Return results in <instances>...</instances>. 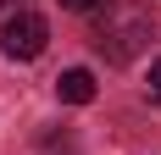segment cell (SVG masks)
Returning a JSON list of instances; mask_svg holds the SVG:
<instances>
[{
	"label": "cell",
	"instance_id": "6da1fadb",
	"mask_svg": "<svg viewBox=\"0 0 161 155\" xmlns=\"http://www.w3.org/2000/svg\"><path fill=\"white\" fill-rule=\"evenodd\" d=\"M150 39H156V22H150V11L139 0H106V6H100V17H95V50L111 67L139 61L150 50Z\"/></svg>",
	"mask_w": 161,
	"mask_h": 155
},
{
	"label": "cell",
	"instance_id": "7a4b0ae2",
	"mask_svg": "<svg viewBox=\"0 0 161 155\" xmlns=\"http://www.w3.org/2000/svg\"><path fill=\"white\" fill-rule=\"evenodd\" d=\"M45 45H50V22L39 11H11L6 17V28H0V50L11 56V61H39L45 56Z\"/></svg>",
	"mask_w": 161,
	"mask_h": 155
},
{
	"label": "cell",
	"instance_id": "3957f363",
	"mask_svg": "<svg viewBox=\"0 0 161 155\" xmlns=\"http://www.w3.org/2000/svg\"><path fill=\"white\" fill-rule=\"evenodd\" d=\"M56 94H61V105H89L95 100V72L89 67H67L56 78Z\"/></svg>",
	"mask_w": 161,
	"mask_h": 155
},
{
	"label": "cell",
	"instance_id": "277c9868",
	"mask_svg": "<svg viewBox=\"0 0 161 155\" xmlns=\"http://www.w3.org/2000/svg\"><path fill=\"white\" fill-rule=\"evenodd\" d=\"M150 100L161 105V56H156V67H150Z\"/></svg>",
	"mask_w": 161,
	"mask_h": 155
},
{
	"label": "cell",
	"instance_id": "5b68a950",
	"mask_svg": "<svg viewBox=\"0 0 161 155\" xmlns=\"http://www.w3.org/2000/svg\"><path fill=\"white\" fill-rule=\"evenodd\" d=\"M67 11H100V6H106V0H61Z\"/></svg>",
	"mask_w": 161,
	"mask_h": 155
}]
</instances>
